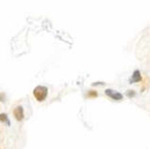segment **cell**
<instances>
[{
	"mask_svg": "<svg viewBox=\"0 0 150 149\" xmlns=\"http://www.w3.org/2000/svg\"><path fill=\"white\" fill-rule=\"evenodd\" d=\"M47 94H48V89L46 86H42V85H39V86L35 87V89L33 92V94H34V97L37 101L39 102H42L46 99L47 97Z\"/></svg>",
	"mask_w": 150,
	"mask_h": 149,
	"instance_id": "1",
	"label": "cell"
},
{
	"mask_svg": "<svg viewBox=\"0 0 150 149\" xmlns=\"http://www.w3.org/2000/svg\"><path fill=\"white\" fill-rule=\"evenodd\" d=\"M105 94L108 96L110 99L115 100V101H121V100H123V94H121V92H117V90L110 89V88L105 90Z\"/></svg>",
	"mask_w": 150,
	"mask_h": 149,
	"instance_id": "2",
	"label": "cell"
},
{
	"mask_svg": "<svg viewBox=\"0 0 150 149\" xmlns=\"http://www.w3.org/2000/svg\"><path fill=\"white\" fill-rule=\"evenodd\" d=\"M13 114H14V117H15V119L17 120V121H22L23 119H24V110H23V107L22 106H17L14 109V111H13Z\"/></svg>",
	"mask_w": 150,
	"mask_h": 149,
	"instance_id": "3",
	"label": "cell"
},
{
	"mask_svg": "<svg viewBox=\"0 0 150 149\" xmlns=\"http://www.w3.org/2000/svg\"><path fill=\"white\" fill-rule=\"evenodd\" d=\"M142 80V77H141V72L140 70H134L130 78V83H138Z\"/></svg>",
	"mask_w": 150,
	"mask_h": 149,
	"instance_id": "4",
	"label": "cell"
},
{
	"mask_svg": "<svg viewBox=\"0 0 150 149\" xmlns=\"http://www.w3.org/2000/svg\"><path fill=\"white\" fill-rule=\"evenodd\" d=\"M0 123H4V124H6L8 126H10V125H11V121L8 120V114H0Z\"/></svg>",
	"mask_w": 150,
	"mask_h": 149,
	"instance_id": "5",
	"label": "cell"
},
{
	"mask_svg": "<svg viewBox=\"0 0 150 149\" xmlns=\"http://www.w3.org/2000/svg\"><path fill=\"white\" fill-rule=\"evenodd\" d=\"M87 97H89V98H96V97H98V92H95V90H89V92L87 94Z\"/></svg>",
	"mask_w": 150,
	"mask_h": 149,
	"instance_id": "6",
	"label": "cell"
},
{
	"mask_svg": "<svg viewBox=\"0 0 150 149\" xmlns=\"http://www.w3.org/2000/svg\"><path fill=\"white\" fill-rule=\"evenodd\" d=\"M0 101H2V102L5 101V96H4V94H2V92H0Z\"/></svg>",
	"mask_w": 150,
	"mask_h": 149,
	"instance_id": "7",
	"label": "cell"
},
{
	"mask_svg": "<svg viewBox=\"0 0 150 149\" xmlns=\"http://www.w3.org/2000/svg\"><path fill=\"white\" fill-rule=\"evenodd\" d=\"M127 96L128 97H133L134 96V92H133V90H128V92H127Z\"/></svg>",
	"mask_w": 150,
	"mask_h": 149,
	"instance_id": "8",
	"label": "cell"
}]
</instances>
